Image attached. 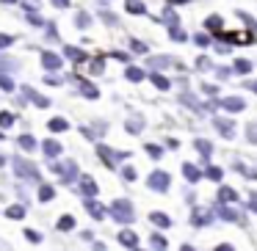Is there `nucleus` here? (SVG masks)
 <instances>
[{"mask_svg":"<svg viewBox=\"0 0 257 251\" xmlns=\"http://www.w3.org/2000/svg\"><path fill=\"white\" fill-rule=\"evenodd\" d=\"M108 212H111V218L119 221V223H133L136 221L133 201H127V199H113L111 207H108Z\"/></svg>","mask_w":257,"mask_h":251,"instance_id":"f257e3e1","label":"nucleus"},{"mask_svg":"<svg viewBox=\"0 0 257 251\" xmlns=\"http://www.w3.org/2000/svg\"><path fill=\"white\" fill-rule=\"evenodd\" d=\"M14 174L28 179V182H36V179H39V168L31 160H23V157H14Z\"/></svg>","mask_w":257,"mask_h":251,"instance_id":"f03ea898","label":"nucleus"},{"mask_svg":"<svg viewBox=\"0 0 257 251\" xmlns=\"http://www.w3.org/2000/svg\"><path fill=\"white\" fill-rule=\"evenodd\" d=\"M216 212H218V218H224V221H229V223H243V221H246V218H243V212H240V210H235V207H229L227 201H218Z\"/></svg>","mask_w":257,"mask_h":251,"instance_id":"7ed1b4c3","label":"nucleus"},{"mask_svg":"<svg viewBox=\"0 0 257 251\" xmlns=\"http://www.w3.org/2000/svg\"><path fill=\"white\" fill-rule=\"evenodd\" d=\"M53 171L61 174V182H75L78 179V163L75 160H67V163H56Z\"/></svg>","mask_w":257,"mask_h":251,"instance_id":"20e7f679","label":"nucleus"},{"mask_svg":"<svg viewBox=\"0 0 257 251\" xmlns=\"http://www.w3.org/2000/svg\"><path fill=\"white\" fill-rule=\"evenodd\" d=\"M147 185H150L152 190H158V193H166L169 185H172V177H169L166 171H152L150 174V182H147Z\"/></svg>","mask_w":257,"mask_h":251,"instance_id":"39448f33","label":"nucleus"},{"mask_svg":"<svg viewBox=\"0 0 257 251\" xmlns=\"http://www.w3.org/2000/svg\"><path fill=\"white\" fill-rule=\"evenodd\" d=\"M83 207H86V212H91V218H94V221H102V218H105V207H102L100 201H94V196H86Z\"/></svg>","mask_w":257,"mask_h":251,"instance_id":"423d86ee","label":"nucleus"},{"mask_svg":"<svg viewBox=\"0 0 257 251\" xmlns=\"http://www.w3.org/2000/svg\"><path fill=\"white\" fill-rule=\"evenodd\" d=\"M218 105H221L224 111H229V113H238V111L246 108V102H243V97H224V100H218Z\"/></svg>","mask_w":257,"mask_h":251,"instance_id":"0eeeda50","label":"nucleus"},{"mask_svg":"<svg viewBox=\"0 0 257 251\" xmlns=\"http://www.w3.org/2000/svg\"><path fill=\"white\" fill-rule=\"evenodd\" d=\"M150 67H152V69H166V67H177V69H183V64L174 61L172 56H155V58H150Z\"/></svg>","mask_w":257,"mask_h":251,"instance_id":"6e6552de","label":"nucleus"},{"mask_svg":"<svg viewBox=\"0 0 257 251\" xmlns=\"http://www.w3.org/2000/svg\"><path fill=\"white\" fill-rule=\"evenodd\" d=\"M42 67H45L47 72H58V69H61V58H58L56 53L45 50V53H42Z\"/></svg>","mask_w":257,"mask_h":251,"instance_id":"1a4fd4ad","label":"nucleus"},{"mask_svg":"<svg viewBox=\"0 0 257 251\" xmlns=\"http://www.w3.org/2000/svg\"><path fill=\"white\" fill-rule=\"evenodd\" d=\"M42 152H45L50 160H56V157L61 155V144H58V141H53V138H47V141H42Z\"/></svg>","mask_w":257,"mask_h":251,"instance_id":"9d476101","label":"nucleus"},{"mask_svg":"<svg viewBox=\"0 0 257 251\" xmlns=\"http://www.w3.org/2000/svg\"><path fill=\"white\" fill-rule=\"evenodd\" d=\"M124 130H127L130 135L141 133V130H144V116H141V113H136V116H130L127 122H124Z\"/></svg>","mask_w":257,"mask_h":251,"instance_id":"9b49d317","label":"nucleus"},{"mask_svg":"<svg viewBox=\"0 0 257 251\" xmlns=\"http://www.w3.org/2000/svg\"><path fill=\"white\" fill-rule=\"evenodd\" d=\"M119 243H122L124 248H139V234L124 229V232H119Z\"/></svg>","mask_w":257,"mask_h":251,"instance_id":"f8f14e48","label":"nucleus"},{"mask_svg":"<svg viewBox=\"0 0 257 251\" xmlns=\"http://www.w3.org/2000/svg\"><path fill=\"white\" fill-rule=\"evenodd\" d=\"M97 155H100V160L102 163H105V166L108 168H113V166H116V152H111V149H108V146H97Z\"/></svg>","mask_w":257,"mask_h":251,"instance_id":"ddd939ff","label":"nucleus"},{"mask_svg":"<svg viewBox=\"0 0 257 251\" xmlns=\"http://www.w3.org/2000/svg\"><path fill=\"white\" fill-rule=\"evenodd\" d=\"M216 130L224 135V138H232V135H235V124L229 122V119H221V116L216 119Z\"/></svg>","mask_w":257,"mask_h":251,"instance_id":"4468645a","label":"nucleus"},{"mask_svg":"<svg viewBox=\"0 0 257 251\" xmlns=\"http://www.w3.org/2000/svg\"><path fill=\"white\" fill-rule=\"evenodd\" d=\"M194 146H196V152H202V160H210V155H213V144L207 138H196L194 141Z\"/></svg>","mask_w":257,"mask_h":251,"instance_id":"2eb2a0df","label":"nucleus"},{"mask_svg":"<svg viewBox=\"0 0 257 251\" xmlns=\"http://www.w3.org/2000/svg\"><path fill=\"white\" fill-rule=\"evenodd\" d=\"M183 177L188 179V182H199V179L205 177V174H202L199 168L194 166V163H185V166H183Z\"/></svg>","mask_w":257,"mask_h":251,"instance_id":"dca6fc26","label":"nucleus"},{"mask_svg":"<svg viewBox=\"0 0 257 251\" xmlns=\"http://www.w3.org/2000/svg\"><path fill=\"white\" fill-rule=\"evenodd\" d=\"M23 94H25V97H31V100H34L39 108H50V100H47V97H42V94H36V91L31 89V86H23Z\"/></svg>","mask_w":257,"mask_h":251,"instance_id":"f3484780","label":"nucleus"},{"mask_svg":"<svg viewBox=\"0 0 257 251\" xmlns=\"http://www.w3.org/2000/svg\"><path fill=\"white\" fill-rule=\"evenodd\" d=\"M47 130H50V133H67L69 122H67V119H61V116H56V119H50V122H47Z\"/></svg>","mask_w":257,"mask_h":251,"instance_id":"a211bd4d","label":"nucleus"},{"mask_svg":"<svg viewBox=\"0 0 257 251\" xmlns=\"http://www.w3.org/2000/svg\"><path fill=\"white\" fill-rule=\"evenodd\" d=\"M150 80H152V86H155V89H161V91H169V89H172V83H169V80L163 78L161 72H155V69H152Z\"/></svg>","mask_w":257,"mask_h":251,"instance_id":"6ab92c4d","label":"nucleus"},{"mask_svg":"<svg viewBox=\"0 0 257 251\" xmlns=\"http://www.w3.org/2000/svg\"><path fill=\"white\" fill-rule=\"evenodd\" d=\"M191 223H194V226H207V223H210V212L207 210H194Z\"/></svg>","mask_w":257,"mask_h":251,"instance_id":"aec40b11","label":"nucleus"},{"mask_svg":"<svg viewBox=\"0 0 257 251\" xmlns=\"http://www.w3.org/2000/svg\"><path fill=\"white\" fill-rule=\"evenodd\" d=\"M150 221L155 223V226H161V229H169V226H172V218H169L166 212H152Z\"/></svg>","mask_w":257,"mask_h":251,"instance_id":"412c9836","label":"nucleus"},{"mask_svg":"<svg viewBox=\"0 0 257 251\" xmlns=\"http://www.w3.org/2000/svg\"><path fill=\"white\" fill-rule=\"evenodd\" d=\"M218 201H227V204H235V201H238V193H235L232 188H227V185H224V188H218Z\"/></svg>","mask_w":257,"mask_h":251,"instance_id":"4be33fe9","label":"nucleus"},{"mask_svg":"<svg viewBox=\"0 0 257 251\" xmlns=\"http://www.w3.org/2000/svg\"><path fill=\"white\" fill-rule=\"evenodd\" d=\"M80 190H83L86 196H97V182L91 177H83L80 179Z\"/></svg>","mask_w":257,"mask_h":251,"instance_id":"5701e85b","label":"nucleus"},{"mask_svg":"<svg viewBox=\"0 0 257 251\" xmlns=\"http://www.w3.org/2000/svg\"><path fill=\"white\" fill-rule=\"evenodd\" d=\"M202 174H205L207 179H213V182H221V177H224V171H221V168H218V166H207V168H205V171H202Z\"/></svg>","mask_w":257,"mask_h":251,"instance_id":"b1692460","label":"nucleus"},{"mask_svg":"<svg viewBox=\"0 0 257 251\" xmlns=\"http://www.w3.org/2000/svg\"><path fill=\"white\" fill-rule=\"evenodd\" d=\"M232 69H235L238 75H249V72H251V61H246V58H238V61L232 64Z\"/></svg>","mask_w":257,"mask_h":251,"instance_id":"393cba45","label":"nucleus"},{"mask_svg":"<svg viewBox=\"0 0 257 251\" xmlns=\"http://www.w3.org/2000/svg\"><path fill=\"white\" fill-rule=\"evenodd\" d=\"M64 56H67L69 61H83L86 53H83V50H78V47H64Z\"/></svg>","mask_w":257,"mask_h":251,"instance_id":"a878e982","label":"nucleus"},{"mask_svg":"<svg viewBox=\"0 0 257 251\" xmlns=\"http://www.w3.org/2000/svg\"><path fill=\"white\" fill-rule=\"evenodd\" d=\"M124 9H127L130 14H144L147 12V6L141 3V0H127V3H124Z\"/></svg>","mask_w":257,"mask_h":251,"instance_id":"bb28decb","label":"nucleus"},{"mask_svg":"<svg viewBox=\"0 0 257 251\" xmlns=\"http://www.w3.org/2000/svg\"><path fill=\"white\" fill-rule=\"evenodd\" d=\"M6 215H9V218H14V221L25 218V204H12V207L6 210Z\"/></svg>","mask_w":257,"mask_h":251,"instance_id":"cd10ccee","label":"nucleus"},{"mask_svg":"<svg viewBox=\"0 0 257 251\" xmlns=\"http://www.w3.org/2000/svg\"><path fill=\"white\" fill-rule=\"evenodd\" d=\"M58 229H61V232H72V229H75V218L72 215H61V218H58Z\"/></svg>","mask_w":257,"mask_h":251,"instance_id":"c85d7f7f","label":"nucleus"},{"mask_svg":"<svg viewBox=\"0 0 257 251\" xmlns=\"http://www.w3.org/2000/svg\"><path fill=\"white\" fill-rule=\"evenodd\" d=\"M75 25H78L80 31L89 28V25H91V14H89V12H78V17H75Z\"/></svg>","mask_w":257,"mask_h":251,"instance_id":"c756f323","label":"nucleus"},{"mask_svg":"<svg viewBox=\"0 0 257 251\" xmlns=\"http://www.w3.org/2000/svg\"><path fill=\"white\" fill-rule=\"evenodd\" d=\"M53 196H56V188H53V185H42L39 188V201H53Z\"/></svg>","mask_w":257,"mask_h":251,"instance_id":"7c9ffc66","label":"nucleus"},{"mask_svg":"<svg viewBox=\"0 0 257 251\" xmlns=\"http://www.w3.org/2000/svg\"><path fill=\"white\" fill-rule=\"evenodd\" d=\"M124 78L133 80V83H139V80H144V72H141V69H136V67H127V69H124Z\"/></svg>","mask_w":257,"mask_h":251,"instance_id":"2f4dec72","label":"nucleus"},{"mask_svg":"<svg viewBox=\"0 0 257 251\" xmlns=\"http://www.w3.org/2000/svg\"><path fill=\"white\" fill-rule=\"evenodd\" d=\"M80 94L89 97V100H97V97H100V91H97L91 83H80Z\"/></svg>","mask_w":257,"mask_h":251,"instance_id":"473e14b6","label":"nucleus"},{"mask_svg":"<svg viewBox=\"0 0 257 251\" xmlns=\"http://www.w3.org/2000/svg\"><path fill=\"white\" fill-rule=\"evenodd\" d=\"M20 146H23L25 152H34V149H36V141H34V135H20Z\"/></svg>","mask_w":257,"mask_h":251,"instance_id":"72a5a7b5","label":"nucleus"},{"mask_svg":"<svg viewBox=\"0 0 257 251\" xmlns=\"http://www.w3.org/2000/svg\"><path fill=\"white\" fill-rule=\"evenodd\" d=\"M207 28H210V31H221L224 28V20L221 17H218V14H213V17H207Z\"/></svg>","mask_w":257,"mask_h":251,"instance_id":"f704fd0d","label":"nucleus"},{"mask_svg":"<svg viewBox=\"0 0 257 251\" xmlns=\"http://www.w3.org/2000/svg\"><path fill=\"white\" fill-rule=\"evenodd\" d=\"M14 69H17L14 58H0V72H14Z\"/></svg>","mask_w":257,"mask_h":251,"instance_id":"c9c22d12","label":"nucleus"},{"mask_svg":"<svg viewBox=\"0 0 257 251\" xmlns=\"http://www.w3.org/2000/svg\"><path fill=\"white\" fill-rule=\"evenodd\" d=\"M0 91H14V83L6 72H0Z\"/></svg>","mask_w":257,"mask_h":251,"instance_id":"e433bc0d","label":"nucleus"},{"mask_svg":"<svg viewBox=\"0 0 257 251\" xmlns=\"http://www.w3.org/2000/svg\"><path fill=\"white\" fill-rule=\"evenodd\" d=\"M150 243H152V248H166V237H163V234H155L152 232V237H150Z\"/></svg>","mask_w":257,"mask_h":251,"instance_id":"4c0bfd02","label":"nucleus"},{"mask_svg":"<svg viewBox=\"0 0 257 251\" xmlns=\"http://www.w3.org/2000/svg\"><path fill=\"white\" fill-rule=\"evenodd\" d=\"M169 36H172L174 42H185V31L177 28V25H172V28H169Z\"/></svg>","mask_w":257,"mask_h":251,"instance_id":"58836bf2","label":"nucleus"},{"mask_svg":"<svg viewBox=\"0 0 257 251\" xmlns=\"http://www.w3.org/2000/svg\"><path fill=\"white\" fill-rule=\"evenodd\" d=\"M147 152H150V157H155V160H158V157H163V149L158 144H147Z\"/></svg>","mask_w":257,"mask_h":251,"instance_id":"ea45409f","label":"nucleus"},{"mask_svg":"<svg viewBox=\"0 0 257 251\" xmlns=\"http://www.w3.org/2000/svg\"><path fill=\"white\" fill-rule=\"evenodd\" d=\"M163 23H166V25H177L180 20L174 17V12H172V9H166V12H163Z\"/></svg>","mask_w":257,"mask_h":251,"instance_id":"a19ab883","label":"nucleus"},{"mask_svg":"<svg viewBox=\"0 0 257 251\" xmlns=\"http://www.w3.org/2000/svg\"><path fill=\"white\" fill-rule=\"evenodd\" d=\"M238 17H240V20H243V23H246V25H249V28H251V31H257V20H254V17H249V14H243V12H238Z\"/></svg>","mask_w":257,"mask_h":251,"instance_id":"79ce46f5","label":"nucleus"},{"mask_svg":"<svg viewBox=\"0 0 257 251\" xmlns=\"http://www.w3.org/2000/svg\"><path fill=\"white\" fill-rule=\"evenodd\" d=\"M122 177L127 179V182H133V179L139 177V174H136V168H133V166H127V168H122Z\"/></svg>","mask_w":257,"mask_h":251,"instance_id":"37998d69","label":"nucleus"},{"mask_svg":"<svg viewBox=\"0 0 257 251\" xmlns=\"http://www.w3.org/2000/svg\"><path fill=\"white\" fill-rule=\"evenodd\" d=\"M12 124H14L12 113H0V127H12Z\"/></svg>","mask_w":257,"mask_h":251,"instance_id":"c03bdc74","label":"nucleus"},{"mask_svg":"<svg viewBox=\"0 0 257 251\" xmlns=\"http://www.w3.org/2000/svg\"><path fill=\"white\" fill-rule=\"evenodd\" d=\"M194 42H196L199 47H207V45H210V36H207V34H196Z\"/></svg>","mask_w":257,"mask_h":251,"instance_id":"a18cd8bd","label":"nucleus"},{"mask_svg":"<svg viewBox=\"0 0 257 251\" xmlns=\"http://www.w3.org/2000/svg\"><path fill=\"white\" fill-rule=\"evenodd\" d=\"M25 237H28L31 243H42V234H39V232H34V229H25Z\"/></svg>","mask_w":257,"mask_h":251,"instance_id":"49530a36","label":"nucleus"},{"mask_svg":"<svg viewBox=\"0 0 257 251\" xmlns=\"http://www.w3.org/2000/svg\"><path fill=\"white\" fill-rule=\"evenodd\" d=\"M130 50H133V53H141V56H144V53H147V45H144V42H130Z\"/></svg>","mask_w":257,"mask_h":251,"instance_id":"de8ad7c7","label":"nucleus"},{"mask_svg":"<svg viewBox=\"0 0 257 251\" xmlns=\"http://www.w3.org/2000/svg\"><path fill=\"white\" fill-rule=\"evenodd\" d=\"M102 20H105V23H108V25H116V23H119V17H116V14H111V12H105V9H102Z\"/></svg>","mask_w":257,"mask_h":251,"instance_id":"09e8293b","label":"nucleus"},{"mask_svg":"<svg viewBox=\"0 0 257 251\" xmlns=\"http://www.w3.org/2000/svg\"><path fill=\"white\" fill-rule=\"evenodd\" d=\"M246 133H249L246 138H249L251 144H257V124H249V127H246Z\"/></svg>","mask_w":257,"mask_h":251,"instance_id":"8fccbe9b","label":"nucleus"},{"mask_svg":"<svg viewBox=\"0 0 257 251\" xmlns=\"http://www.w3.org/2000/svg\"><path fill=\"white\" fill-rule=\"evenodd\" d=\"M14 42V36H9V34H0V50H6L9 45Z\"/></svg>","mask_w":257,"mask_h":251,"instance_id":"3c124183","label":"nucleus"},{"mask_svg":"<svg viewBox=\"0 0 257 251\" xmlns=\"http://www.w3.org/2000/svg\"><path fill=\"white\" fill-rule=\"evenodd\" d=\"M80 133H83L86 138H97V135H100V133H94V130L89 127V124H86V127H80Z\"/></svg>","mask_w":257,"mask_h":251,"instance_id":"603ef678","label":"nucleus"},{"mask_svg":"<svg viewBox=\"0 0 257 251\" xmlns=\"http://www.w3.org/2000/svg\"><path fill=\"white\" fill-rule=\"evenodd\" d=\"M102 69H105V67H102V61H94V64H91V75H102Z\"/></svg>","mask_w":257,"mask_h":251,"instance_id":"864d4df0","label":"nucleus"},{"mask_svg":"<svg viewBox=\"0 0 257 251\" xmlns=\"http://www.w3.org/2000/svg\"><path fill=\"white\" fill-rule=\"evenodd\" d=\"M28 23H31V25H36V28H42V25H45L39 17H36V14H31V17H28Z\"/></svg>","mask_w":257,"mask_h":251,"instance_id":"5fc2aeb1","label":"nucleus"},{"mask_svg":"<svg viewBox=\"0 0 257 251\" xmlns=\"http://www.w3.org/2000/svg\"><path fill=\"white\" fill-rule=\"evenodd\" d=\"M53 6H56V9H67L69 0H53Z\"/></svg>","mask_w":257,"mask_h":251,"instance_id":"6e6d98bb","label":"nucleus"},{"mask_svg":"<svg viewBox=\"0 0 257 251\" xmlns=\"http://www.w3.org/2000/svg\"><path fill=\"white\" fill-rule=\"evenodd\" d=\"M249 210H254V212H257V193H254V196H249Z\"/></svg>","mask_w":257,"mask_h":251,"instance_id":"4d7b16f0","label":"nucleus"},{"mask_svg":"<svg viewBox=\"0 0 257 251\" xmlns=\"http://www.w3.org/2000/svg\"><path fill=\"white\" fill-rule=\"evenodd\" d=\"M202 91H205V94H210V97H213V94H216V86H202Z\"/></svg>","mask_w":257,"mask_h":251,"instance_id":"13d9d810","label":"nucleus"},{"mask_svg":"<svg viewBox=\"0 0 257 251\" xmlns=\"http://www.w3.org/2000/svg\"><path fill=\"white\" fill-rule=\"evenodd\" d=\"M216 75H218V78H221V80H227V78H229V69H218Z\"/></svg>","mask_w":257,"mask_h":251,"instance_id":"bf43d9fd","label":"nucleus"},{"mask_svg":"<svg viewBox=\"0 0 257 251\" xmlns=\"http://www.w3.org/2000/svg\"><path fill=\"white\" fill-rule=\"evenodd\" d=\"M249 89H251V91H254V94H257V80H254V83H249Z\"/></svg>","mask_w":257,"mask_h":251,"instance_id":"052dcab7","label":"nucleus"},{"mask_svg":"<svg viewBox=\"0 0 257 251\" xmlns=\"http://www.w3.org/2000/svg\"><path fill=\"white\" fill-rule=\"evenodd\" d=\"M0 3H17V0H0Z\"/></svg>","mask_w":257,"mask_h":251,"instance_id":"680f3d73","label":"nucleus"},{"mask_svg":"<svg viewBox=\"0 0 257 251\" xmlns=\"http://www.w3.org/2000/svg\"><path fill=\"white\" fill-rule=\"evenodd\" d=\"M3 163H6V157H3V155H0V166H3Z\"/></svg>","mask_w":257,"mask_h":251,"instance_id":"e2e57ef3","label":"nucleus"},{"mask_svg":"<svg viewBox=\"0 0 257 251\" xmlns=\"http://www.w3.org/2000/svg\"><path fill=\"white\" fill-rule=\"evenodd\" d=\"M0 141H3V133H0Z\"/></svg>","mask_w":257,"mask_h":251,"instance_id":"0e129e2a","label":"nucleus"}]
</instances>
